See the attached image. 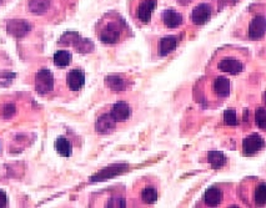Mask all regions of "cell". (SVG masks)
Returning a JSON list of instances; mask_svg holds the SVG:
<instances>
[{
	"label": "cell",
	"instance_id": "obj_3",
	"mask_svg": "<svg viewBox=\"0 0 266 208\" xmlns=\"http://www.w3.org/2000/svg\"><path fill=\"white\" fill-rule=\"evenodd\" d=\"M227 198H230V184H214L206 190L201 201L206 207H221L227 206Z\"/></svg>",
	"mask_w": 266,
	"mask_h": 208
},
{
	"label": "cell",
	"instance_id": "obj_21",
	"mask_svg": "<svg viewBox=\"0 0 266 208\" xmlns=\"http://www.w3.org/2000/svg\"><path fill=\"white\" fill-rule=\"evenodd\" d=\"M105 84L113 91H124L127 89V80L119 75H110L105 78Z\"/></svg>",
	"mask_w": 266,
	"mask_h": 208
},
{
	"label": "cell",
	"instance_id": "obj_32",
	"mask_svg": "<svg viewBox=\"0 0 266 208\" xmlns=\"http://www.w3.org/2000/svg\"><path fill=\"white\" fill-rule=\"evenodd\" d=\"M0 4H2V0H0Z\"/></svg>",
	"mask_w": 266,
	"mask_h": 208
},
{
	"label": "cell",
	"instance_id": "obj_12",
	"mask_svg": "<svg viewBox=\"0 0 266 208\" xmlns=\"http://www.w3.org/2000/svg\"><path fill=\"white\" fill-rule=\"evenodd\" d=\"M31 30V24L26 20L11 19L7 23V31L15 39H22Z\"/></svg>",
	"mask_w": 266,
	"mask_h": 208
},
{
	"label": "cell",
	"instance_id": "obj_31",
	"mask_svg": "<svg viewBox=\"0 0 266 208\" xmlns=\"http://www.w3.org/2000/svg\"><path fill=\"white\" fill-rule=\"evenodd\" d=\"M0 152H2V145H0Z\"/></svg>",
	"mask_w": 266,
	"mask_h": 208
},
{
	"label": "cell",
	"instance_id": "obj_25",
	"mask_svg": "<svg viewBox=\"0 0 266 208\" xmlns=\"http://www.w3.org/2000/svg\"><path fill=\"white\" fill-rule=\"evenodd\" d=\"M107 207H125L127 206V201H125L124 197H121V196H118V195H114L112 197L109 198L107 202V204H105Z\"/></svg>",
	"mask_w": 266,
	"mask_h": 208
},
{
	"label": "cell",
	"instance_id": "obj_22",
	"mask_svg": "<svg viewBox=\"0 0 266 208\" xmlns=\"http://www.w3.org/2000/svg\"><path fill=\"white\" fill-rule=\"evenodd\" d=\"M72 52L68 50H59L54 54L52 61H54V65L57 67H66L72 63Z\"/></svg>",
	"mask_w": 266,
	"mask_h": 208
},
{
	"label": "cell",
	"instance_id": "obj_11",
	"mask_svg": "<svg viewBox=\"0 0 266 208\" xmlns=\"http://www.w3.org/2000/svg\"><path fill=\"white\" fill-rule=\"evenodd\" d=\"M180 43V36L178 35H166V36L160 37L156 43V54L157 56L164 58L168 56L172 51L176 49L178 44Z\"/></svg>",
	"mask_w": 266,
	"mask_h": 208
},
{
	"label": "cell",
	"instance_id": "obj_24",
	"mask_svg": "<svg viewBox=\"0 0 266 208\" xmlns=\"http://www.w3.org/2000/svg\"><path fill=\"white\" fill-rule=\"evenodd\" d=\"M255 122H256V125H258L259 128H261V130H266V108L265 107L256 108Z\"/></svg>",
	"mask_w": 266,
	"mask_h": 208
},
{
	"label": "cell",
	"instance_id": "obj_6",
	"mask_svg": "<svg viewBox=\"0 0 266 208\" xmlns=\"http://www.w3.org/2000/svg\"><path fill=\"white\" fill-rule=\"evenodd\" d=\"M245 35L251 42H258L261 40L266 35V15L261 13L254 14L247 22Z\"/></svg>",
	"mask_w": 266,
	"mask_h": 208
},
{
	"label": "cell",
	"instance_id": "obj_27",
	"mask_svg": "<svg viewBox=\"0 0 266 208\" xmlns=\"http://www.w3.org/2000/svg\"><path fill=\"white\" fill-rule=\"evenodd\" d=\"M15 111H16V108L14 105L8 104V105H5L4 108H3V116H4L5 119H10L11 116H14Z\"/></svg>",
	"mask_w": 266,
	"mask_h": 208
},
{
	"label": "cell",
	"instance_id": "obj_20",
	"mask_svg": "<svg viewBox=\"0 0 266 208\" xmlns=\"http://www.w3.org/2000/svg\"><path fill=\"white\" fill-rule=\"evenodd\" d=\"M55 150L63 157H70L73 155V145L66 137L60 136L55 141Z\"/></svg>",
	"mask_w": 266,
	"mask_h": 208
},
{
	"label": "cell",
	"instance_id": "obj_18",
	"mask_svg": "<svg viewBox=\"0 0 266 208\" xmlns=\"http://www.w3.org/2000/svg\"><path fill=\"white\" fill-rule=\"evenodd\" d=\"M253 200L254 204L258 207L266 204V182H258L253 187Z\"/></svg>",
	"mask_w": 266,
	"mask_h": 208
},
{
	"label": "cell",
	"instance_id": "obj_17",
	"mask_svg": "<svg viewBox=\"0 0 266 208\" xmlns=\"http://www.w3.org/2000/svg\"><path fill=\"white\" fill-rule=\"evenodd\" d=\"M127 165H113L107 167V168L101 169L100 172H98L94 177H92V181H105L108 178L115 177V176L120 175L121 172H124L127 169Z\"/></svg>",
	"mask_w": 266,
	"mask_h": 208
},
{
	"label": "cell",
	"instance_id": "obj_23",
	"mask_svg": "<svg viewBox=\"0 0 266 208\" xmlns=\"http://www.w3.org/2000/svg\"><path fill=\"white\" fill-rule=\"evenodd\" d=\"M50 5L51 0H30L29 2V9H30V11L34 14H38V15L46 13L50 9Z\"/></svg>",
	"mask_w": 266,
	"mask_h": 208
},
{
	"label": "cell",
	"instance_id": "obj_15",
	"mask_svg": "<svg viewBox=\"0 0 266 208\" xmlns=\"http://www.w3.org/2000/svg\"><path fill=\"white\" fill-rule=\"evenodd\" d=\"M66 85L72 91H79L85 85V74L81 69H73L66 74Z\"/></svg>",
	"mask_w": 266,
	"mask_h": 208
},
{
	"label": "cell",
	"instance_id": "obj_1",
	"mask_svg": "<svg viewBox=\"0 0 266 208\" xmlns=\"http://www.w3.org/2000/svg\"><path fill=\"white\" fill-rule=\"evenodd\" d=\"M207 70L215 75H239L245 70V58L241 50L226 48L219 49L210 60Z\"/></svg>",
	"mask_w": 266,
	"mask_h": 208
},
{
	"label": "cell",
	"instance_id": "obj_16",
	"mask_svg": "<svg viewBox=\"0 0 266 208\" xmlns=\"http://www.w3.org/2000/svg\"><path fill=\"white\" fill-rule=\"evenodd\" d=\"M131 107L128 102L125 101H118L116 104L113 105L112 110H110V114L114 117L116 122H125L131 117Z\"/></svg>",
	"mask_w": 266,
	"mask_h": 208
},
{
	"label": "cell",
	"instance_id": "obj_29",
	"mask_svg": "<svg viewBox=\"0 0 266 208\" xmlns=\"http://www.w3.org/2000/svg\"><path fill=\"white\" fill-rule=\"evenodd\" d=\"M197 0H175V3H176L178 5H180V7H189L190 4H192V3H195Z\"/></svg>",
	"mask_w": 266,
	"mask_h": 208
},
{
	"label": "cell",
	"instance_id": "obj_10",
	"mask_svg": "<svg viewBox=\"0 0 266 208\" xmlns=\"http://www.w3.org/2000/svg\"><path fill=\"white\" fill-rule=\"evenodd\" d=\"M140 200L144 204H153L159 197V184L156 181H146L139 190Z\"/></svg>",
	"mask_w": 266,
	"mask_h": 208
},
{
	"label": "cell",
	"instance_id": "obj_7",
	"mask_svg": "<svg viewBox=\"0 0 266 208\" xmlns=\"http://www.w3.org/2000/svg\"><path fill=\"white\" fill-rule=\"evenodd\" d=\"M54 89V75L49 69H42L35 75V90L40 95H46Z\"/></svg>",
	"mask_w": 266,
	"mask_h": 208
},
{
	"label": "cell",
	"instance_id": "obj_19",
	"mask_svg": "<svg viewBox=\"0 0 266 208\" xmlns=\"http://www.w3.org/2000/svg\"><path fill=\"white\" fill-rule=\"evenodd\" d=\"M207 161L211 165L212 169H221L226 165L227 160L224 152L221 151H209L207 152Z\"/></svg>",
	"mask_w": 266,
	"mask_h": 208
},
{
	"label": "cell",
	"instance_id": "obj_2",
	"mask_svg": "<svg viewBox=\"0 0 266 208\" xmlns=\"http://www.w3.org/2000/svg\"><path fill=\"white\" fill-rule=\"evenodd\" d=\"M129 34V28L125 20L116 14H109L99 23L98 37L103 44L114 45L122 42Z\"/></svg>",
	"mask_w": 266,
	"mask_h": 208
},
{
	"label": "cell",
	"instance_id": "obj_14",
	"mask_svg": "<svg viewBox=\"0 0 266 208\" xmlns=\"http://www.w3.org/2000/svg\"><path fill=\"white\" fill-rule=\"evenodd\" d=\"M116 124H118V122L114 120L112 114H103V115L99 116L98 120L95 121V131L100 135H108L115 130Z\"/></svg>",
	"mask_w": 266,
	"mask_h": 208
},
{
	"label": "cell",
	"instance_id": "obj_28",
	"mask_svg": "<svg viewBox=\"0 0 266 208\" xmlns=\"http://www.w3.org/2000/svg\"><path fill=\"white\" fill-rule=\"evenodd\" d=\"M7 204H8L7 195H5L4 191H0V208L7 207Z\"/></svg>",
	"mask_w": 266,
	"mask_h": 208
},
{
	"label": "cell",
	"instance_id": "obj_5",
	"mask_svg": "<svg viewBox=\"0 0 266 208\" xmlns=\"http://www.w3.org/2000/svg\"><path fill=\"white\" fill-rule=\"evenodd\" d=\"M157 0H134L133 16L140 24H149L153 17L154 11L156 10Z\"/></svg>",
	"mask_w": 266,
	"mask_h": 208
},
{
	"label": "cell",
	"instance_id": "obj_4",
	"mask_svg": "<svg viewBox=\"0 0 266 208\" xmlns=\"http://www.w3.org/2000/svg\"><path fill=\"white\" fill-rule=\"evenodd\" d=\"M230 89H232V84L229 79L224 75H216L210 81L206 95L209 96L210 101H221L230 95Z\"/></svg>",
	"mask_w": 266,
	"mask_h": 208
},
{
	"label": "cell",
	"instance_id": "obj_30",
	"mask_svg": "<svg viewBox=\"0 0 266 208\" xmlns=\"http://www.w3.org/2000/svg\"><path fill=\"white\" fill-rule=\"evenodd\" d=\"M262 99H264V104L266 105V91L264 92V96H262Z\"/></svg>",
	"mask_w": 266,
	"mask_h": 208
},
{
	"label": "cell",
	"instance_id": "obj_13",
	"mask_svg": "<svg viewBox=\"0 0 266 208\" xmlns=\"http://www.w3.org/2000/svg\"><path fill=\"white\" fill-rule=\"evenodd\" d=\"M160 22H162L164 28L178 29L184 23V16L183 14L179 13L178 10H175V9L169 8L162 13Z\"/></svg>",
	"mask_w": 266,
	"mask_h": 208
},
{
	"label": "cell",
	"instance_id": "obj_26",
	"mask_svg": "<svg viewBox=\"0 0 266 208\" xmlns=\"http://www.w3.org/2000/svg\"><path fill=\"white\" fill-rule=\"evenodd\" d=\"M224 122L227 126H234L238 124V117H236V111L234 108H227L224 112Z\"/></svg>",
	"mask_w": 266,
	"mask_h": 208
},
{
	"label": "cell",
	"instance_id": "obj_8",
	"mask_svg": "<svg viewBox=\"0 0 266 208\" xmlns=\"http://www.w3.org/2000/svg\"><path fill=\"white\" fill-rule=\"evenodd\" d=\"M212 9L209 3H200V4L195 5L191 11V22L194 25H204L211 19L212 16Z\"/></svg>",
	"mask_w": 266,
	"mask_h": 208
},
{
	"label": "cell",
	"instance_id": "obj_9",
	"mask_svg": "<svg viewBox=\"0 0 266 208\" xmlns=\"http://www.w3.org/2000/svg\"><path fill=\"white\" fill-rule=\"evenodd\" d=\"M265 147V141L259 134H251L242 141V154L245 156H254Z\"/></svg>",
	"mask_w": 266,
	"mask_h": 208
}]
</instances>
